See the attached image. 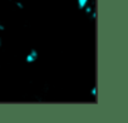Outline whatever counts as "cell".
<instances>
[{
  "label": "cell",
  "mask_w": 128,
  "mask_h": 123,
  "mask_svg": "<svg viewBox=\"0 0 128 123\" xmlns=\"http://www.w3.org/2000/svg\"><path fill=\"white\" fill-rule=\"evenodd\" d=\"M88 4H89V0H77L78 9H84Z\"/></svg>",
  "instance_id": "7a4b0ae2"
},
{
  "label": "cell",
  "mask_w": 128,
  "mask_h": 123,
  "mask_svg": "<svg viewBox=\"0 0 128 123\" xmlns=\"http://www.w3.org/2000/svg\"><path fill=\"white\" fill-rule=\"evenodd\" d=\"M38 59V50L36 49H32L28 55L25 56V62L26 63H34V62Z\"/></svg>",
  "instance_id": "6da1fadb"
},
{
  "label": "cell",
  "mask_w": 128,
  "mask_h": 123,
  "mask_svg": "<svg viewBox=\"0 0 128 123\" xmlns=\"http://www.w3.org/2000/svg\"><path fill=\"white\" fill-rule=\"evenodd\" d=\"M84 10H86V13H87V14H90V13L93 12V9H92V6H88V5H87V6L84 8Z\"/></svg>",
  "instance_id": "3957f363"
},
{
  "label": "cell",
  "mask_w": 128,
  "mask_h": 123,
  "mask_svg": "<svg viewBox=\"0 0 128 123\" xmlns=\"http://www.w3.org/2000/svg\"><path fill=\"white\" fill-rule=\"evenodd\" d=\"M90 94H92L93 97H96V96H97V88H96V87H93V88L90 89Z\"/></svg>",
  "instance_id": "277c9868"
},
{
  "label": "cell",
  "mask_w": 128,
  "mask_h": 123,
  "mask_svg": "<svg viewBox=\"0 0 128 123\" xmlns=\"http://www.w3.org/2000/svg\"><path fill=\"white\" fill-rule=\"evenodd\" d=\"M0 30H4V25H3L2 22H0Z\"/></svg>",
  "instance_id": "8992f818"
},
{
  "label": "cell",
  "mask_w": 128,
  "mask_h": 123,
  "mask_svg": "<svg viewBox=\"0 0 128 123\" xmlns=\"http://www.w3.org/2000/svg\"><path fill=\"white\" fill-rule=\"evenodd\" d=\"M15 5H16V6H18L19 9H24V5H23V4H22L20 2H15Z\"/></svg>",
  "instance_id": "5b68a950"
},
{
  "label": "cell",
  "mask_w": 128,
  "mask_h": 123,
  "mask_svg": "<svg viewBox=\"0 0 128 123\" xmlns=\"http://www.w3.org/2000/svg\"><path fill=\"white\" fill-rule=\"evenodd\" d=\"M2 45H3V42H2V39H0V48H2Z\"/></svg>",
  "instance_id": "52a82bcc"
}]
</instances>
